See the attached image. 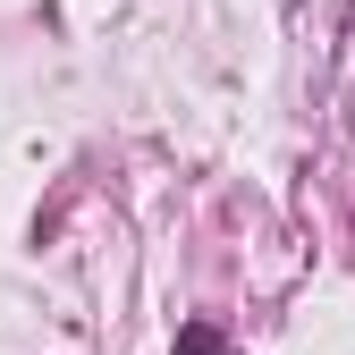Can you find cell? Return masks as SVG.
I'll return each instance as SVG.
<instances>
[{"mask_svg":"<svg viewBox=\"0 0 355 355\" xmlns=\"http://www.w3.org/2000/svg\"><path fill=\"white\" fill-rule=\"evenodd\" d=\"M178 355H229V347H220V330H203V322H187V330H178Z\"/></svg>","mask_w":355,"mask_h":355,"instance_id":"cell-1","label":"cell"}]
</instances>
